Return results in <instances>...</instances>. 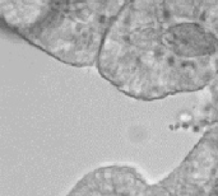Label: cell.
<instances>
[{"instance_id":"cell-3","label":"cell","mask_w":218,"mask_h":196,"mask_svg":"<svg viewBox=\"0 0 218 196\" xmlns=\"http://www.w3.org/2000/svg\"><path fill=\"white\" fill-rule=\"evenodd\" d=\"M66 196H218V122L205 126L184 161L160 181H147L135 167L111 164L84 174Z\"/></svg>"},{"instance_id":"cell-1","label":"cell","mask_w":218,"mask_h":196,"mask_svg":"<svg viewBox=\"0 0 218 196\" xmlns=\"http://www.w3.org/2000/svg\"><path fill=\"white\" fill-rule=\"evenodd\" d=\"M96 66L139 101L208 88L218 75V0H130Z\"/></svg>"},{"instance_id":"cell-2","label":"cell","mask_w":218,"mask_h":196,"mask_svg":"<svg viewBox=\"0 0 218 196\" xmlns=\"http://www.w3.org/2000/svg\"><path fill=\"white\" fill-rule=\"evenodd\" d=\"M130 0H0L4 24L57 61L97 65L116 17Z\"/></svg>"},{"instance_id":"cell-4","label":"cell","mask_w":218,"mask_h":196,"mask_svg":"<svg viewBox=\"0 0 218 196\" xmlns=\"http://www.w3.org/2000/svg\"><path fill=\"white\" fill-rule=\"evenodd\" d=\"M209 100L204 105V108L200 112V116L196 122H199L200 126H208L209 124L218 122V75L215 79L209 84Z\"/></svg>"}]
</instances>
